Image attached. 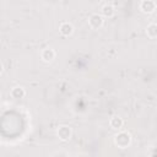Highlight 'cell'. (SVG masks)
Segmentation results:
<instances>
[{"mask_svg":"<svg viewBox=\"0 0 157 157\" xmlns=\"http://www.w3.org/2000/svg\"><path fill=\"white\" fill-rule=\"evenodd\" d=\"M40 59L44 61V63H50L55 59V50L52 49V48H45L42 50L40 53Z\"/></svg>","mask_w":157,"mask_h":157,"instance_id":"6","label":"cell"},{"mask_svg":"<svg viewBox=\"0 0 157 157\" xmlns=\"http://www.w3.org/2000/svg\"><path fill=\"white\" fill-rule=\"evenodd\" d=\"M59 32H60L61 36L69 37V36H71L72 32H74V26H72L70 22H66V21H65V22H61L60 26H59Z\"/></svg>","mask_w":157,"mask_h":157,"instance_id":"5","label":"cell"},{"mask_svg":"<svg viewBox=\"0 0 157 157\" xmlns=\"http://www.w3.org/2000/svg\"><path fill=\"white\" fill-rule=\"evenodd\" d=\"M104 23V18L101 13H92L90 17H88V25L91 28L93 29H98L103 26Z\"/></svg>","mask_w":157,"mask_h":157,"instance_id":"2","label":"cell"},{"mask_svg":"<svg viewBox=\"0 0 157 157\" xmlns=\"http://www.w3.org/2000/svg\"><path fill=\"white\" fill-rule=\"evenodd\" d=\"M101 12H102V16L110 18V17L114 16V13H115V9H114V6H113L112 4H108V2H107V4H104V5L102 6Z\"/></svg>","mask_w":157,"mask_h":157,"instance_id":"7","label":"cell"},{"mask_svg":"<svg viewBox=\"0 0 157 157\" xmlns=\"http://www.w3.org/2000/svg\"><path fill=\"white\" fill-rule=\"evenodd\" d=\"M150 157H156V153H155V152H152V153H151V156H150Z\"/></svg>","mask_w":157,"mask_h":157,"instance_id":"12","label":"cell"},{"mask_svg":"<svg viewBox=\"0 0 157 157\" xmlns=\"http://www.w3.org/2000/svg\"><path fill=\"white\" fill-rule=\"evenodd\" d=\"M2 71H4V65H2V63L0 61V75L2 74Z\"/></svg>","mask_w":157,"mask_h":157,"instance_id":"11","label":"cell"},{"mask_svg":"<svg viewBox=\"0 0 157 157\" xmlns=\"http://www.w3.org/2000/svg\"><path fill=\"white\" fill-rule=\"evenodd\" d=\"M146 34L150 39H155L157 37V25L155 22L150 23L147 27H146Z\"/></svg>","mask_w":157,"mask_h":157,"instance_id":"10","label":"cell"},{"mask_svg":"<svg viewBox=\"0 0 157 157\" xmlns=\"http://www.w3.org/2000/svg\"><path fill=\"white\" fill-rule=\"evenodd\" d=\"M123 124H124V120H123L120 117H118V115L113 117V118L109 120V125H110V128L114 129V130H119V129L123 126Z\"/></svg>","mask_w":157,"mask_h":157,"instance_id":"9","label":"cell"},{"mask_svg":"<svg viewBox=\"0 0 157 157\" xmlns=\"http://www.w3.org/2000/svg\"><path fill=\"white\" fill-rule=\"evenodd\" d=\"M71 134H72L71 128L67 125H60L56 130V135L61 141H67L71 137Z\"/></svg>","mask_w":157,"mask_h":157,"instance_id":"3","label":"cell"},{"mask_svg":"<svg viewBox=\"0 0 157 157\" xmlns=\"http://www.w3.org/2000/svg\"><path fill=\"white\" fill-rule=\"evenodd\" d=\"M114 144L120 148H126L131 144V135L128 131H120L114 136Z\"/></svg>","mask_w":157,"mask_h":157,"instance_id":"1","label":"cell"},{"mask_svg":"<svg viewBox=\"0 0 157 157\" xmlns=\"http://www.w3.org/2000/svg\"><path fill=\"white\" fill-rule=\"evenodd\" d=\"M156 1L153 0H142L140 2V10L144 13H152L156 10Z\"/></svg>","mask_w":157,"mask_h":157,"instance_id":"4","label":"cell"},{"mask_svg":"<svg viewBox=\"0 0 157 157\" xmlns=\"http://www.w3.org/2000/svg\"><path fill=\"white\" fill-rule=\"evenodd\" d=\"M10 94H11V97L15 98V99H21V98H23V97L26 96V91H25V88H23L22 86H16V87H13V88L11 90Z\"/></svg>","mask_w":157,"mask_h":157,"instance_id":"8","label":"cell"}]
</instances>
